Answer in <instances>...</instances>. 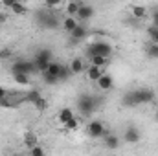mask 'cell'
<instances>
[{
  "label": "cell",
  "mask_w": 158,
  "mask_h": 156,
  "mask_svg": "<svg viewBox=\"0 0 158 156\" xmlns=\"http://www.w3.org/2000/svg\"><path fill=\"white\" fill-rule=\"evenodd\" d=\"M96 15V11H94V7L92 6H86V4H81V7L77 9V20L79 22H86V20H90L92 17Z\"/></svg>",
  "instance_id": "8"
},
{
  "label": "cell",
  "mask_w": 158,
  "mask_h": 156,
  "mask_svg": "<svg viewBox=\"0 0 158 156\" xmlns=\"http://www.w3.org/2000/svg\"><path fill=\"white\" fill-rule=\"evenodd\" d=\"M13 53H11V50L9 48H0V61L2 59H9Z\"/></svg>",
  "instance_id": "33"
},
{
  "label": "cell",
  "mask_w": 158,
  "mask_h": 156,
  "mask_svg": "<svg viewBox=\"0 0 158 156\" xmlns=\"http://www.w3.org/2000/svg\"><path fill=\"white\" fill-rule=\"evenodd\" d=\"M42 79H44L48 84H55V83L59 81V77H57V76H52V74H46V72H42Z\"/></svg>",
  "instance_id": "29"
},
{
  "label": "cell",
  "mask_w": 158,
  "mask_h": 156,
  "mask_svg": "<svg viewBox=\"0 0 158 156\" xmlns=\"http://www.w3.org/2000/svg\"><path fill=\"white\" fill-rule=\"evenodd\" d=\"M33 107H35L37 110H44V109H46V99H44V97H40V96H39V97L35 99Z\"/></svg>",
  "instance_id": "30"
},
{
  "label": "cell",
  "mask_w": 158,
  "mask_h": 156,
  "mask_svg": "<svg viewBox=\"0 0 158 156\" xmlns=\"http://www.w3.org/2000/svg\"><path fill=\"white\" fill-rule=\"evenodd\" d=\"M11 11H13L15 15H26V13H28V7H26V4H24V2L17 0V2L11 6Z\"/></svg>",
  "instance_id": "21"
},
{
  "label": "cell",
  "mask_w": 158,
  "mask_h": 156,
  "mask_svg": "<svg viewBox=\"0 0 158 156\" xmlns=\"http://www.w3.org/2000/svg\"><path fill=\"white\" fill-rule=\"evenodd\" d=\"M132 96H134L136 105L153 103V99H155V92H153L151 88H138V90H132Z\"/></svg>",
  "instance_id": "4"
},
{
  "label": "cell",
  "mask_w": 158,
  "mask_h": 156,
  "mask_svg": "<svg viewBox=\"0 0 158 156\" xmlns=\"http://www.w3.org/2000/svg\"><path fill=\"white\" fill-rule=\"evenodd\" d=\"M61 66H63V64H59V63L52 61V63L46 66V70H44V72H46V74H52V76H57V77H59V70H61Z\"/></svg>",
  "instance_id": "22"
},
{
  "label": "cell",
  "mask_w": 158,
  "mask_h": 156,
  "mask_svg": "<svg viewBox=\"0 0 158 156\" xmlns=\"http://www.w3.org/2000/svg\"><path fill=\"white\" fill-rule=\"evenodd\" d=\"M44 4H46V7L53 9V7H59L63 4V0H44Z\"/></svg>",
  "instance_id": "32"
},
{
  "label": "cell",
  "mask_w": 158,
  "mask_h": 156,
  "mask_svg": "<svg viewBox=\"0 0 158 156\" xmlns=\"http://www.w3.org/2000/svg\"><path fill=\"white\" fill-rule=\"evenodd\" d=\"M131 15H132L136 20H140V18H143V17L147 15V7H143V6H132V7H131Z\"/></svg>",
  "instance_id": "19"
},
{
  "label": "cell",
  "mask_w": 158,
  "mask_h": 156,
  "mask_svg": "<svg viewBox=\"0 0 158 156\" xmlns=\"http://www.w3.org/2000/svg\"><path fill=\"white\" fill-rule=\"evenodd\" d=\"M81 0H68L66 2V6H64V11H66V15H72V17H76L77 15V9L81 7Z\"/></svg>",
  "instance_id": "13"
},
{
  "label": "cell",
  "mask_w": 158,
  "mask_h": 156,
  "mask_svg": "<svg viewBox=\"0 0 158 156\" xmlns=\"http://www.w3.org/2000/svg\"><path fill=\"white\" fill-rule=\"evenodd\" d=\"M140 138H142V134H140V130H138L136 127H127V129H125V132H123V142H125V143H129V145L138 143V142H140Z\"/></svg>",
  "instance_id": "7"
},
{
  "label": "cell",
  "mask_w": 158,
  "mask_h": 156,
  "mask_svg": "<svg viewBox=\"0 0 158 156\" xmlns=\"http://www.w3.org/2000/svg\"><path fill=\"white\" fill-rule=\"evenodd\" d=\"M0 2H2V6H4V7H7V9H11V6H13V4H15L17 0H0Z\"/></svg>",
  "instance_id": "35"
},
{
  "label": "cell",
  "mask_w": 158,
  "mask_h": 156,
  "mask_svg": "<svg viewBox=\"0 0 158 156\" xmlns=\"http://www.w3.org/2000/svg\"><path fill=\"white\" fill-rule=\"evenodd\" d=\"M147 35H149V40L151 42H158V26H149L147 28Z\"/></svg>",
  "instance_id": "24"
},
{
  "label": "cell",
  "mask_w": 158,
  "mask_h": 156,
  "mask_svg": "<svg viewBox=\"0 0 158 156\" xmlns=\"http://www.w3.org/2000/svg\"><path fill=\"white\" fill-rule=\"evenodd\" d=\"M86 35H88V28L85 24H77L70 31V39H74V40H83V39H86Z\"/></svg>",
  "instance_id": "10"
},
{
  "label": "cell",
  "mask_w": 158,
  "mask_h": 156,
  "mask_svg": "<svg viewBox=\"0 0 158 156\" xmlns=\"http://www.w3.org/2000/svg\"><path fill=\"white\" fill-rule=\"evenodd\" d=\"M59 24H61V22H59V18H57L53 13H50V15H48V18L44 20L42 28H48V30H55V28H59Z\"/></svg>",
  "instance_id": "18"
},
{
  "label": "cell",
  "mask_w": 158,
  "mask_h": 156,
  "mask_svg": "<svg viewBox=\"0 0 158 156\" xmlns=\"http://www.w3.org/2000/svg\"><path fill=\"white\" fill-rule=\"evenodd\" d=\"M70 76H74L72 70H70V66H61V70H59V81H66Z\"/></svg>",
  "instance_id": "25"
},
{
  "label": "cell",
  "mask_w": 158,
  "mask_h": 156,
  "mask_svg": "<svg viewBox=\"0 0 158 156\" xmlns=\"http://www.w3.org/2000/svg\"><path fill=\"white\" fill-rule=\"evenodd\" d=\"M86 79L88 81H92V83H96L98 79L101 77V74H103V68H99V66H96V64H90L86 70Z\"/></svg>",
  "instance_id": "11"
},
{
  "label": "cell",
  "mask_w": 158,
  "mask_h": 156,
  "mask_svg": "<svg viewBox=\"0 0 158 156\" xmlns=\"http://www.w3.org/2000/svg\"><path fill=\"white\" fill-rule=\"evenodd\" d=\"M13 79H15V83H19L20 86H28V84H30V77H28V74L13 72Z\"/></svg>",
  "instance_id": "20"
},
{
  "label": "cell",
  "mask_w": 158,
  "mask_h": 156,
  "mask_svg": "<svg viewBox=\"0 0 158 156\" xmlns=\"http://www.w3.org/2000/svg\"><path fill=\"white\" fill-rule=\"evenodd\" d=\"M4 97H7V90L4 86H0V99H4Z\"/></svg>",
  "instance_id": "38"
},
{
  "label": "cell",
  "mask_w": 158,
  "mask_h": 156,
  "mask_svg": "<svg viewBox=\"0 0 158 156\" xmlns=\"http://www.w3.org/2000/svg\"><path fill=\"white\" fill-rule=\"evenodd\" d=\"M70 70H72V74L74 76H77V74H81V72H85L86 68H85V63H83V59H79V57H74L72 61H70Z\"/></svg>",
  "instance_id": "12"
},
{
  "label": "cell",
  "mask_w": 158,
  "mask_h": 156,
  "mask_svg": "<svg viewBox=\"0 0 158 156\" xmlns=\"http://www.w3.org/2000/svg\"><path fill=\"white\" fill-rule=\"evenodd\" d=\"M72 117H74V110H72V109H63V110H59V114H57V119H59L61 125H64V123L70 121Z\"/></svg>",
  "instance_id": "17"
},
{
  "label": "cell",
  "mask_w": 158,
  "mask_h": 156,
  "mask_svg": "<svg viewBox=\"0 0 158 156\" xmlns=\"http://www.w3.org/2000/svg\"><path fill=\"white\" fill-rule=\"evenodd\" d=\"M77 24H79L77 17H72V15H68V17L63 20V28H64V31H68V33H70V31H72Z\"/></svg>",
  "instance_id": "16"
},
{
  "label": "cell",
  "mask_w": 158,
  "mask_h": 156,
  "mask_svg": "<svg viewBox=\"0 0 158 156\" xmlns=\"http://www.w3.org/2000/svg\"><path fill=\"white\" fill-rule=\"evenodd\" d=\"M30 153L33 156H44L46 154V151L42 149V147H39V145H33V147H30Z\"/></svg>",
  "instance_id": "31"
},
{
  "label": "cell",
  "mask_w": 158,
  "mask_h": 156,
  "mask_svg": "<svg viewBox=\"0 0 158 156\" xmlns=\"http://www.w3.org/2000/svg\"><path fill=\"white\" fill-rule=\"evenodd\" d=\"M123 105H125V107H136V101H134V96H132V92L125 94V97H123Z\"/></svg>",
  "instance_id": "28"
},
{
  "label": "cell",
  "mask_w": 158,
  "mask_h": 156,
  "mask_svg": "<svg viewBox=\"0 0 158 156\" xmlns=\"http://www.w3.org/2000/svg\"><path fill=\"white\" fill-rule=\"evenodd\" d=\"M90 57V64H96V66H99V68H105L107 64H109V57H105V55H88Z\"/></svg>",
  "instance_id": "15"
},
{
  "label": "cell",
  "mask_w": 158,
  "mask_h": 156,
  "mask_svg": "<svg viewBox=\"0 0 158 156\" xmlns=\"http://www.w3.org/2000/svg\"><path fill=\"white\" fill-rule=\"evenodd\" d=\"M11 70L13 72H22V74H33V72H37V68H35V63L33 61H26V59H20V61H17L13 66H11Z\"/></svg>",
  "instance_id": "6"
},
{
  "label": "cell",
  "mask_w": 158,
  "mask_h": 156,
  "mask_svg": "<svg viewBox=\"0 0 158 156\" xmlns=\"http://www.w3.org/2000/svg\"><path fill=\"white\" fill-rule=\"evenodd\" d=\"M96 107H98V103H96V99H94L92 96H86V94H85V96H79L77 109L83 116H90V114L96 110Z\"/></svg>",
  "instance_id": "1"
},
{
  "label": "cell",
  "mask_w": 158,
  "mask_h": 156,
  "mask_svg": "<svg viewBox=\"0 0 158 156\" xmlns=\"http://www.w3.org/2000/svg\"><path fill=\"white\" fill-rule=\"evenodd\" d=\"M33 63H35L37 72H40V74H42V72L46 70V66L52 63V51H50V50H39V51L35 53Z\"/></svg>",
  "instance_id": "3"
},
{
  "label": "cell",
  "mask_w": 158,
  "mask_h": 156,
  "mask_svg": "<svg viewBox=\"0 0 158 156\" xmlns=\"http://www.w3.org/2000/svg\"><path fill=\"white\" fill-rule=\"evenodd\" d=\"M155 119H156V121H158V110H156V112H155Z\"/></svg>",
  "instance_id": "39"
},
{
  "label": "cell",
  "mask_w": 158,
  "mask_h": 156,
  "mask_svg": "<svg viewBox=\"0 0 158 156\" xmlns=\"http://www.w3.org/2000/svg\"><path fill=\"white\" fill-rule=\"evenodd\" d=\"M24 143H26L28 147H33V145H37L39 142H37V136H35L33 132H26V134H24Z\"/></svg>",
  "instance_id": "23"
},
{
  "label": "cell",
  "mask_w": 158,
  "mask_h": 156,
  "mask_svg": "<svg viewBox=\"0 0 158 156\" xmlns=\"http://www.w3.org/2000/svg\"><path fill=\"white\" fill-rule=\"evenodd\" d=\"M79 125H81V121H79L77 117L74 116L70 121H66V123H64V129H68V130H77Z\"/></svg>",
  "instance_id": "26"
},
{
  "label": "cell",
  "mask_w": 158,
  "mask_h": 156,
  "mask_svg": "<svg viewBox=\"0 0 158 156\" xmlns=\"http://www.w3.org/2000/svg\"><path fill=\"white\" fill-rule=\"evenodd\" d=\"M40 94L39 92H30V94H28V96H26V99H28V101H30V103H35V99H37V97H39Z\"/></svg>",
  "instance_id": "34"
},
{
  "label": "cell",
  "mask_w": 158,
  "mask_h": 156,
  "mask_svg": "<svg viewBox=\"0 0 158 156\" xmlns=\"http://www.w3.org/2000/svg\"><path fill=\"white\" fill-rule=\"evenodd\" d=\"M103 140H105V147L107 149H118L119 147V138L116 136V134H105L103 136Z\"/></svg>",
  "instance_id": "14"
},
{
  "label": "cell",
  "mask_w": 158,
  "mask_h": 156,
  "mask_svg": "<svg viewBox=\"0 0 158 156\" xmlns=\"http://www.w3.org/2000/svg\"><path fill=\"white\" fill-rule=\"evenodd\" d=\"M96 83H98V86H99L103 92H109V90L114 88V79H112V76H110V74H105V72L101 74V77L98 79Z\"/></svg>",
  "instance_id": "9"
},
{
  "label": "cell",
  "mask_w": 158,
  "mask_h": 156,
  "mask_svg": "<svg viewBox=\"0 0 158 156\" xmlns=\"http://www.w3.org/2000/svg\"><path fill=\"white\" fill-rule=\"evenodd\" d=\"M151 24H153V26H158V11L153 13V20H151Z\"/></svg>",
  "instance_id": "37"
},
{
  "label": "cell",
  "mask_w": 158,
  "mask_h": 156,
  "mask_svg": "<svg viewBox=\"0 0 158 156\" xmlns=\"http://www.w3.org/2000/svg\"><path fill=\"white\" fill-rule=\"evenodd\" d=\"M86 132H88L90 138H103V136L107 134V127L103 125V121L94 119V121H90V123L86 125Z\"/></svg>",
  "instance_id": "5"
},
{
  "label": "cell",
  "mask_w": 158,
  "mask_h": 156,
  "mask_svg": "<svg viewBox=\"0 0 158 156\" xmlns=\"http://www.w3.org/2000/svg\"><path fill=\"white\" fill-rule=\"evenodd\" d=\"M6 22H7V15H6L4 11H0V26H2V24H6Z\"/></svg>",
  "instance_id": "36"
},
{
  "label": "cell",
  "mask_w": 158,
  "mask_h": 156,
  "mask_svg": "<svg viewBox=\"0 0 158 156\" xmlns=\"http://www.w3.org/2000/svg\"><path fill=\"white\" fill-rule=\"evenodd\" d=\"M112 53V46L105 40H94L90 46H88V55H105V57H110Z\"/></svg>",
  "instance_id": "2"
},
{
  "label": "cell",
  "mask_w": 158,
  "mask_h": 156,
  "mask_svg": "<svg viewBox=\"0 0 158 156\" xmlns=\"http://www.w3.org/2000/svg\"><path fill=\"white\" fill-rule=\"evenodd\" d=\"M147 55L153 59H158V42H151L147 46Z\"/></svg>",
  "instance_id": "27"
}]
</instances>
